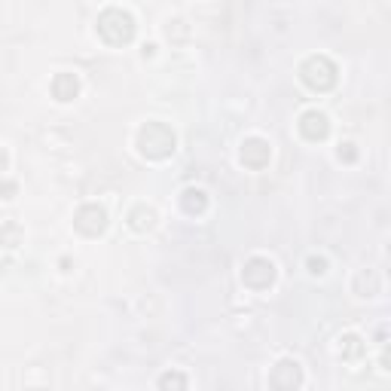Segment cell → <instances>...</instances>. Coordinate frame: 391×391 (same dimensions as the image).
Wrapping results in <instances>:
<instances>
[{
  "label": "cell",
  "instance_id": "cell-9",
  "mask_svg": "<svg viewBox=\"0 0 391 391\" xmlns=\"http://www.w3.org/2000/svg\"><path fill=\"white\" fill-rule=\"evenodd\" d=\"M163 385H187V379H183V376H165Z\"/></svg>",
  "mask_w": 391,
  "mask_h": 391
},
{
  "label": "cell",
  "instance_id": "cell-8",
  "mask_svg": "<svg viewBox=\"0 0 391 391\" xmlns=\"http://www.w3.org/2000/svg\"><path fill=\"white\" fill-rule=\"evenodd\" d=\"M342 342H346V346H340V351H342V355H346V358H358V355H361V351H364V346H358V342H361V340H358V336H346V340H342Z\"/></svg>",
  "mask_w": 391,
  "mask_h": 391
},
{
  "label": "cell",
  "instance_id": "cell-6",
  "mask_svg": "<svg viewBox=\"0 0 391 391\" xmlns=\"http://www.w3.org/2000/svg\"><path fill=\"white\" fill-rule=\"evenodd\" d=\"M242 163L251 165V168H263L269 163V144L260 141V138H251V141H244L242 147Z\"/></svg>",
  "mask_w": 391,
  "mask_h": 391
},
{
  "label": "cell",
  "instance_id": "cell-5",
  "mask_svg": "<svg viewBox=\"0 0 391 391\" xmlns=\"http://www.w3.org/2000/svg\"><path fill=\"white\" fill-rule=\"evenodd\" d=\"M104 226H107V214L98 205H86V208L76 214V229H83L86 235H98Z\"/></svg>",
  "mask_w": 391,
  "mask_h": 391
},
{
  "label": "cell",
  "instance_id": "cell-3",
  "mask_svg": "<svg viewBox=\"0 0 391 391\" xmlns=\"http://www.w3.org/2000/svg\"><path fill=\"white\" fill-rule=\"evenodd\" d=\"M303 80H306V86H312V89H318V92L331 89L333 83H336V67H333V61H327L324 56L309 58V61L303 65Z\"/></svg>",
  "mask_w": 391,
  "mask_h": 391
},
{
  "label": "cell",
  "instance_id": "cell-10",
  "mask_svg": "<svg viewBox=\"0 0 391 391\" xmlns=\"http://www.w3.org/2000/svg\"><path fill=\"white\" fill-rule=\"evenodd\" d=\"M3 168H6V153L0 150V172H3Z\"/></svg>",
  "mask_w": 391,
  "mask_h": 391
},
{
  "label": "cell",
  "instance_id": "cell-1",
  "mask_svg": "<svg viewBox=\"0 0 391 391\" xmlns=\"http://www.w3.org/2000/svg\"><path fill=\"white\" fill-rule=\"evenodd\" d=\"M98 34L110 46H122L135 37V19L122 10H107V13H101V19H98Z\"/></svg>",
  "mask_w": 391,
  "mask_h": 391
},
{
  "label": "cell",
  "instance_id": "cell-2",
  "mask_svg": "<svg viewBox=\"0 0 391 391\" xmlns=\"http://www.w3.org/2000/svg\"><path fill=\"white\" fill-rule=\"evenodd\" d=\"M138 147H141L144 156L163 159L174 150V135L168 132L165 126H159V122H150V126H144L141 132H138Z\"/></svg>",
  "mask_w": 391,
  "mask_h": 391
},
{
  "label": "cell",
  "instance_id": "cell-7",
  "mask_svg": "<svg viewBox=\"0 0 391 391\" xmlns=\"http://www.w3.org/2000/svg\"><path fill=\"white\" fill-rule=\"evenodd\" d=\"M76 89H80V83H76L74 74H58L56 83H52V92H56L58 101H71V98L76 95Z\"/></svg>",
  "mask_w": 391,
  "mask_h": 391
},
{
  "label": "cell",
  "instance_id": "cell-4",
  "mask_svg": "<svg viewBox=\"0 0 391 391\" xmlns=\"http://www.w3.org/2000/svg\"><path fill=\"white\" fill-rule=\"evenodd\" d=\"M300 132L309 138V141H321V138H327L331 132V122L321 110H306L300 117Z\"/></svg>",
  "mask_w": 391,
  "mask_h": 391
}]
</instances>
